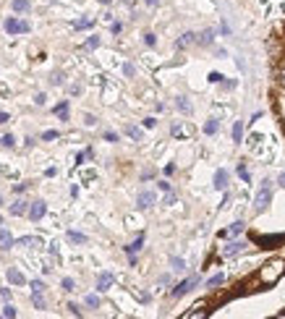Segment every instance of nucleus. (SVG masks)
Masks as SVG:
<instances>
[{
  "instance_id": "obj_1",
  "label": "nucleus",
  "mask_w": 285,
  "mask_h": 319,
  "mask_svg": "<svg viewBox=\"0 0 285 319\" xmlns=\"http://www.w3.org/2000/svg\"><path fill=\"white\" fill-rule=\"evenodd\" d=\"M282 272H285V262L282 259H272L256 272V280L262 282V286H275V282L282 278Z\"/></svg>"
},
{
  "instance_id": "obj_2",
  "label": "nucleus",
  "mask_w": 285,
  "mask_h": 319,
  "mask_svg": "<svg viewBox=\"0 0 285 319\" xmlns=\"http://www.w3.org/2000/svg\"><path fill=\"white\" fill-rule=\"evenodd\" d=\"M270 202H272V180H262V188L256 191V196H254V210L264 212L270 207Z\"/></svg>"
},
{
  "instance_id": "obj_3",
  "label": "nucleus",
  "mask_w": 285,
  "mask_h": 319,
  "mask_svg": "<svg viewBox=\"0 0 285 319\" xmlns=\"http://www.w3.org/2000/svg\"><path fill=\"white\" fill-rule=\"evenodd\" d=\"M6 32H8V34H26V32H32V26H29V21L6 18Z\"/></svg>"
},
{
  "instance_id": "obj_4",
  "label": "nucleus",
  "mask_w": 285,
  "mask_h": 319,
  "mask_svg": "<svg viewBox=\"0 0 285 319\" xmlns=\"http://www.w3.org/2000/svg\"><path fill=\"white\" fill-rule=\"evenodd\" d=\"M196 282H199V278L196 275H191L188 280H184V282H178V286L173 288V290H170V296H173V298H180V296H186L194 286H196Z\"/></svg>"
},
{
  "instance_id": "obj_5",
  "label": "nucleus",
  "mask_w": 285,
  "mask_h": 319,
  "mask_svg": "<svg viewBox=\"0 0 285 319\" xmlns=\"http://www.w3.org/2000/svg\"><path fill=\"white\" fill-rule=\"evenodd\" d=\"M246 246H248L246 241H230V244L220 246V254H222V256H236V254H241Z\"/></svg>"
},
{
  "instance_id": "obj_6",
  "label": "nucleus",
  "mask_w": 285,
  "mask_h": 319,
  "mask_svg": "<svg viewBox=\"0 0 285 319\" xmlns=\"http://www.w3.org/2000/svg\"><path fill=\"white\" fill-rule=\"evenodd\" d=\"M154 202H157L154 191H142L139 196H136V207H139V210H150Z\"/></svg>"
},
{
  "instance_id": "obj_7",
  "label": "nucleus",
  "mask_w": 285,
  "mask_h": 319,
  "mask_svg": "<svg viewBox=\"0 0 285 319\" xmlns=\"http://www.w3.org/2000/svg\"><path fill=\"white\" fill-rule=\"evenodd\" d=\"M44 210H48V207H44V202H32L26 214H29L32 220H42V218H44Z\"/></svg>"
},
{
  "instance_id": "obj_8",
  "label": "nucleus",
  "mask_w": 285,
  "mask_h": 319,
  "mask_svg": "<svg viewBox=\"0 0 285 319\" xmlns=\"http://www.w3.org/2000/svg\"><path fill=\"white\" fill-rule=\"evenodd\" d=\"M191 44H196V34H194V32H186V34H180V37H178L176 48H178V50H186V48H191Z\"/></svg>"
},
{
  "instance_id": "obj_9",
  "label": "nucleus",
  "mask_w": 285,
  "mask_h": 319,
  "mask_svg": "<svg viewBox=\"0 0 285 319\" xmlns=\"http://www.w3.org/2000/svg\"><path fill=\"white\" fill-rule=\"evenodd\" d=\"M244 228H246V222L244 220H236L230 228H228V230H222L220 233V238H230V236H241L244 233Z\"/></svg>"
},
{
  "instance_id": "obj_10",
  "label": "nucleus",
  "mask_w": 285,
  "mask_h": 319,
  "mask_svg": "<svg viewBox=\"0 0 285 319\" xmlns=\"http://www.w3.org/2000/svg\"><path fill=\"white\" fill-rule=\"evenodd\" d=\"M112 282H116V278H112L110 272H102V275H100V280H97V290H100V293L110 290V286H112Z\"/></svg>"
},
{
  "instance_id": "obj_11",
  "label": "nucleus",
  "mask_w": 285,
  "mask_h": 319,
  "mask_svg": "<svg viewBox=\"0 0 285 319\" xmlns=\"http://www.w3.org/2000/svg\"><path fill=\"white\" fill-rule=\"evenodd\" d=\"M228 180H230L228 170H218V173H214V188H218V191H225V188H228Z\"/></svg>"
},
{
  "instance_id": "obj_12",
  "label": "nucleus",
  "mask_w": 285,
  "mask_h": 319,
  "mask_svg": "<svg viewBox=\"0 0 285 319\" xmlns=\"http://www.w3.org/2000/svg\"><path fill=\"white\" fill-rule=\"evenodd\" d=\"M170 134H173L176 139H186V136H191V134H194V128H191V126H184V123H176Z\"/></svg>"
},
{
  "instance_id": "obj_13",
  "label": "nucleus",
  "mask_w": 285,
  "mask_h": 319,
  "mask_svg": "<svg viewBox=\"0 0 285 319\" xmlns=\"http://www.w3.org/2000/svg\"><path fill=\"white\" fill-rule=\"evenodd\" d=\"M212 42H214V32H212V29H207V32L196 34V44H202V48H210Z\"/></svg>"
},
{
  "instance_id": "obj_14",
  "label": "nucleus",
  "mask_w": 285,
  "mask_h": 319,
  "mask_svg": "<svg viewBox=\"0 0 285 319\" xmlns=\"http://www.w3.org/2000/svg\"><path fill=\"white\" fill-rule=\"evenodd\" d=\"M10 246H14V236H10L8 230H0V248H3V252H8Z\"/></svg>"
},
{
  "instance_id": "obj_15",
  "label": "nucleus",
  "mask_w": 285,
  "mask_h": 319,
  "mask_svg": "<svg viewBox=\"0 0 285 319\" xmlns=\"http://www.w3.org/2000/svg\"><path fill=\"white\" fill-rule=\"evenodd\" d=\"M220 131V120L218 118H210L207 123H204V134H210V136H214Z\"/></svg>"
},
{
  "instance_id": "obj_16",
  "label": "nucleus",
  "mask_w": 285,
  "mask_h": 319,
  "mask_svg": "<svg viewBox=\"0 0 285 319\" xmlns=\"http://www.w3.org/2000/svg\"><path fill=\"white\" fill-rule=\"evenodd\" d=\"M142 246H144V236H139V238H136L134 244H128V246H126V252H128V256H131V254L136 256V254L142 252Z\"/></svg>"
},
{
  "instance_id": "obj_17",
  "label": "nucleus",
  "mask_w": 285,
  "mask_h": 319,
  "mask_svg": "<svg viewBox=\"0 0 285 319\" xmlns=\"http://www.w3.org/2000/svg\"><path fill=\"white\" fill-rule=\"evenodd\" d=\"M8 280L14 282V286H24V275H21L18 270H14V267L8 270Z\"/></svg>"
},
{
  "instance_id": "obj_18",
  "label": "nucleus",
  "mask_w": 285,
  "mask_h": 319,
  "mask_svg": "<svg viewBox=\"0 0 285 319\" xmlns=\"http://www.w3.org/2000/svg\"><path fill=\"white\" fill-rule=\"evenodd\" d=\"M241 139H244V123L236 120V123H233V142L241 144Z\"/></svg>"
},
{
  "instance_id": "obj_19",
  "label": "nucleus",
  "mask_w": 285,
  "mask_h": 319,
  "mask_svg": "<svg viewBox=\"0 0 285 319\" xmlns=\"http://www.w3.org/2000/svg\"><path fill=\"white\" fill-rule=\"evenodd\" d=\"M26 212H29V204L26 202H16L14 207H10V214H16V218H18V214H26Z\"/></svg>"
},
{
  "instance_id": "obj_20",
  "label": "nucleus",
  "mask_w": 285,
  "mask_h": 319,
  "mask_svg": "<svg viewBox=\"0 0 285 319\" xmlns=\"http://www.w3.org/2000/svg\"><path fill=\"white\" fill-rule=\"evenodd\" d=\"M170 270H173V272H184L186 270V262L180 259V256H173V259H170Z\"/></svg>"
},
{
  "instance_id": "obj_21",
  "label": "nucleus",
  "mask_w": 285,
  "mask_h": 319,
  "mask_svg": "<svg viewBox=\"0 0 285 319\" xmlns=\"http://www.w3.org/2000/svg\"><path fill=\"white\" fill-rule=\"evenodd\" d=\"M29 8H32L29 0H14V10H16V14H26Z\"/></svg>"
},
{
  "instance_id": "obj_22",
  "label": "nucleus",
  "mask_w": 285,
  "mask_h": 319,
  "mask_svg": "<svg viewBox=\"0 0 285 319\" xmlns=\"http://www.w3.org/2000/svg\"><path fill=\"white\" fill-rule=\"evenodd\" d=\"M222 280H225L222 272H220V275H212V278L207 280V288H218V286H222Z\"/></svg>"
},
{
  "instance_id": "obj_23",
  "label": "nucleus",
  "mask_w": 285,
  "mask_h": 319,
  "mask_svg": "<svg viewBox=\"0 0 285 319\" xmlns=\"http://www.w3.org/2000/svg\"><path fill=\"white\" fill-rule=\"evenodd\" d=\"M18 244H21V246H40L42 241H40V238H34V236H24Z\"/></svg>"
},
{
  "instance_id": "obj_24",
  "label": "nucleus",
  "mask_w": 285,
  "mask_h": 319,
  "mask_svg": "<svg viewBox=\"0 0 285 319\" xmlns=\"http://www.w3.org/2000/svg\"><path fill=\"white\" fill-rule=\"evenodd\" d=\"M176 105H178L180 112H191V105H188V100H186V97H178V100H176Z\"/></svg>"
},
{
  "instance_id": "obj_25",
  "label": "nucleus",
  "mask_w": 285,
  "mask_h": 319,
  "mask_svg": "<svg viewBox=\"0 0 285 319\" xmlns=\"http://www.w3.org/2000/svg\"><path fill=\"white\" fill-rule=\"evenodd\" d=\"M92 24H94V21H92V18H86V16H84V18H78V21H76V24H74V29H89V26H92Z\"/></svg>"
},
{
  "instance_id": "obj_26",
  "label": "nucleus",
  "mask_w": 285,
  "mask_h": 319,
  "mask_svg": "<svg viewBox=\"0 0 285 319\" xmlns=\"http://www.w3.org/2000/svg\"><path fill=\"white\" fill-rule=\"evenodd\" d=\"M126 134L131 136L134 142H142V128H136V126H128V128H126Z\"/></svg>"
},
{
  "instance_id": "obj_27",
  "label": "nucleus",
  "mask_w": 285,
  "mask_h": 319,
  "mask_svg": "<svg viewBox=\"0 0 285 319\" xmlns=\"http://www.w3.org/2000/svg\"><path fill=\"white\" fill-rule=\"evenodd\" d=\"M55 116H60L63 120L68 118V102H60V105H58V108H55Z\"/></svg>"
},
{
  "instance_id": "obj_28",
  "label": "nucleus",
  "mask_w": 285,
  "mask_h": 319,
  "mask_svg": "<svg viewBox=\"0 0 285 319\" xmlns=\"http://www.w3.org/2000/svg\"><path fill=\"white\" fill-rule=\"evenodd\" d=\"M86 306H89V309H97V306H100V296L89 293V296H86Z\"/></svg>"
},
{
  "instance_id": "obj_29",
  "label": "nucleus",
  "mask_w": 285,
  "mask_h": 319,
  "mask_svg": "<svg viewBox=\"0 0 285 319\" xmlns=\"http://www.w3.org/2000/svg\"><path fill=\"white\" fill-rule=\"evenodd\" d=\"M68 238H71L74 244H84V241H86V236H82V233H76V230H71V233H68Z\"/></svg>"
},
{
  "instance_id": "obj_30",
  "label": "nucleus",
  "mask_w": 285,
  "mask_h": 319,
  "mask_svg": "<svg viewBox=\"0 0 285 319\" xmlns=\"http://www.w3.org/2000/svg\"><path fill=\"white\" fill-rule=\"evenodd\" d=\"M32 304L37 306V309H44V298H42V293H34V296H32Z\"/></svg>"
},
{
  "instance_id": "obj_31",
  "label": "nucleus",
  "mask_w": 285,
  "mask_h": 319,
  "mask_svg": "<svg viewBox=\"0 0 285 319\" xmlns=\"http://www.w3.org/2000/svg\"><path fill=\"white\" fill-rule=\"evenodd\" d=\"M0 144H3V146H8V150H10V146L16 144V139H14V136H10V134H6L3 139H0Z\"/></svg>"
},
{
  "instance_id": "obj_32",
  "label": "nucleus",
  "mask_w": 285,
  "mask_h": 319,
  "mask_svg": "<svg viewBox=\"0 0 285 319\" xmlns=\"http://www.w3.org/2000/svg\"><path fill=\"white\" fill-rule=\"evenodd\" d=\"M32 290H34V293H42V290H44V282H42V280H32Z\"/></svg>"
},
{
  "instance_id": "obj_33",
  "label": "nucleus",
  "mask_w": 285,
  "mask_h": 319,
  "mask_svg": "<svg viewBox=\"0 0 285 319\" xmlns=\"http://www.w3.org/2000/svg\"><path fill=\"white\" fill-rule=\"evenodd\" d=\"M86 48H89V50L100 48V37H89V40H86Z\"/></svg>"
},
{
  "instance_id": "obj_34",
  "label": "nucleus",
  "mask_w": 285,
  "mask_h": 319,
  "mask_svg": "<svg viewBox=\"0 0 285 319\" xmlns=\"http://www.w3.org/2000/svg\"><path fill=\"white\" fill-rule=\"evenodd\" d=\"M42 139H44V142H52V139H58V131H44V134H42Z\"/></svg>"
},
{
  "instance_id": "obj_35",
  "label": "nucleus",
  "mask_w": 285,
  "mask_h": 319,
  "mask_svg": "<svg viewBox=\"0 0 285 319\" xmlns=\"http://www.w3.org/2000/svg\"><path fill=\"white\" fill-rule=\"evenodd\" d=\"M238 176H241V180H246V184H248V170L244 165H238Z\"/></svg>"
},
{
  "instance_id": "obj_36",
  "label": "nucleus",
  "mask_w": 285,
  "mask_h": 319,
  "mask_svg": "<svg viewBox=\"0 0 285 319\" xmlns=\"http://www.w3.org/2000/svg\"><path fill=\"white\" fill-rule=\"evenodd\" d=\"M68 312H71L74 316H82V309H78V306H76V304H68Z\"/></svg>"
},
{
  "instance_id": "obj_37",
  "label": "nucleus",
  "mask_w": 285,
  "mask_h": 319,
  "mask_svg": "<svg viewBox=\"0 0 285 319\" xmlns=\"http://www.w3.org/2000/svg\"><path fill=\"white\" fill-rule=\"evenodd\" d=\"M3 316H16V309H14V306H6V309H3Z\"/></svg>"
},
{
  "instance_id": "obj_38",
  "label": "nucleus",
  "mask_w": 285,
  "mask_h": 319,
  "mask_svg": "<svg viewBox=\"0 0 285 319\" xmlns=\"http://www.w3.org/2000/svg\"><path fill=\"white\" fill-rule=\"evenodd\" d=\"M144 42L150 44V48H154V42H157V40H154V34H144Z\"/></svg>"
},
{
  "instance_id": "obj_39",
  "label": "nucleus",
  "mask_w": 285,
  "mask_h": 319,
  "mask_svg": "<svg viewBox=\"0 0 285 319\" xmlns=\"http://www.w3.org/2000/svg\"><path fill=\"white\" fill-rule=\"evenodd\" d=\"M207 314H210V312H188L186 316H188V319H196V316H207Z\"/></svg>"
},
{
  "instance_id": "obj_40",
  "label": "nucleus",
  "mask_w": 285,
  "mask_h": 319,
  "mask_svg": "<svg viewBox=\"0 0 285 319\" xmlns=\"http://www.w3.org/2000/svg\"><path fill=\"white\" fill-rule=\"evenodd\" d=\"M105 139H108V142H118V134H116V131H108Z\"/></svg>"
},
{
  "instance_id": "obj_41",
  "label": "nucleus",
  "mask_w": 285,
  "mask_h": 319,
  "mask_svg": "<svg viewBox=\"0 0 285 319\" xmlns=\"http://www.w3.org/2000/svg\"><path fill=\"white\" fill-rule=\"evenodd\" d=\"M63 288H66V290H74V280L66 278V280H63Z\"/></svg>"
},
{
  "instance_id": "obj_42",
  "label": "nucleus",
  "mask_w": 285,
  "mask_h": 319,
  "mask_svg": "<svg viewBox=\"0 0 285 319\" xmlns=\"http://www.w3.org/2000/svg\"><path fill=\"white\" fill-rule=\"evenodd\" d=\"M165 204H176V194H173V191H168V196H165Z\"/></svg>"
},
{
  "instance_id": "obj_43",
  "label": "nucleus",
  "mask_w": 285,
  "mask_h": 319,
  "mask_svg": "<svg viewBox=\"0 0 285 319\" xmlns=\"http://www.w3.org/2000/svg\"><path fill=\"white\" fill-rule=\"evenodd\" d=\"M123 74H126V76H134V66L126 63V66H123Z\"/></svg>"
},
{
  "instance_id": "obj_44",
  "label": "nucleus",
  "mask_w": 285,
  "mask_h": 319,
  "mask_svg": "<svg viewBox=\"0 0 285 319\" xmlns=\"http://www.w3.org/2000/svg\"><path fill=\"white\" fill-rule=\"evenodd\" d=\"M222 84V89H233L236 86V82H230V78H225V82H220Z\"/></svg>"
},
{
  "instance_id": "obj_45",
  "label": "nucleus",
  "mask_w": 285,
  "mask_h": 319,
  "mask_svg": "<svg viewBox=\"0 0 285 319\" xmlns=\"http://www.w3.org/2000/svg\"><path fill=\"white\" fill-rule=\"evenodd\" d=\"M225 76H220V74H210V82H222Z\"/></svg>"
},
{
  "instance_id": "obj_46",
  "label": "nucleus",
  "mask_w": 285,
  "mask_h": 319,
  "mask_svg": "<svg viewBox=\"0 0 285 319\" xmlns=\"http://www.w3.org/2000/svg\"><path fill=\"white\" fill-rule=\"evenodd\" d=\"M154 123H157L154 118H146V120H144V126H146V128H154Z\"/></svg>"
},
{
  "instance_id": "obj_47",
  "label": "nucleus",
  "mask_w": 285,
  "mask_h": 319,
  "mask_svg": "<svg viewBox=\"0 0 285 319\" xmlns=\"http://www.w3.org/2000/svg\"><path fill=\"white\" fill-rule=\"evenodd\" d=\"M84 120H86V126H94V123H97V118H94V116H86Z\"/></svg>"
},
{
  "instance_id": "obj_48",
  "label": "nucleus",
  "mask_w": 285,
  "mask_h": 319,
  "mask_svg": "<svg viewBox=\"0 0 285 319\" xmlns=\"http://www.w3.org/2000/svg\"><path fill=\"white\" fill-rule=\"evenodd\" d=\"M0 296H3L6 301H10V290H8V288H3V290H0Z\"/></svg>"
},
{
  "instance_id": "obj_49",
  "label": "nucleus",
  "mask_w": 285,
  "mask_h": 319,
  "mask_svg": "<svg viewBox=\"0 0 285 319\" xmlns=\"http://www.w3.org/2000/svg\"><path fill=\"white\" fill-rule=\"evenodd\" d=\"M278 184H280V186L285 188V170H282V173H280V178H278Z\"/></svg>"
},
{
  "instance_id": "obj_50",
  "label": "nucleus",
  "mask_w": 285,
  "mask_h": 319,
  "mask_svg": "<svg viewBox=\"0 0 285 319\" xmlns=\"http://www.w3.org/2000/svg\"><path fill=\"white\" fill-rule=\"evenodd\" d=\"M8 120V116H6V112H0V123H6Z\"/></svg>"
},
{
  "instance_id": "obj_51",
  "label": "nucleus",
  "mask_w": 285,
  "mask_h": 319,
  "mask_svg": "<svg viewBox=\"0 0 285 319\" xmlns=\"http://www.w3.org/2000/svg\"><path fill=\"white\" fill-rule=\"evenodd\" d=\"M280 82H282V86H285V68H282V74H280Z\"/></svg>"
},
{
  "instance_id": "obj_52",
  "label": "nucleus",
  "mask_w": 285,
  "mask_h": 319,
  "mask_svg": "<svg viewBox=\"0 0 285 319\" xmlns=\"http://www.w3.org/2000/svg\"><path fill=\"white\" fill-rule=\"evenodd\" d=\"M146 3H150V6H157V3H160V0H146Z\"/></svg>"
},
{
  "instance_id": "obj_53",
  "label": "nucleus",
  "mask_w": 285,
  "mask_h": 319,
  "mask_svg": "<svg viewBox=\"0 0 285 319\" xmlns=\"http://www.w3.org/2000/svg\"><path fill=\"white\" fill-rule=\"evenodd\" d=\"M100 3H102V6H110V0H100Z\"/></svg>"
}]
</instances>
